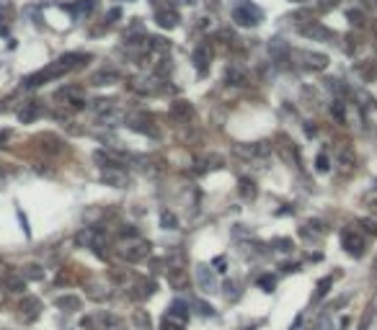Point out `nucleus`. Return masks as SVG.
Listing matches in <instances>:
<instances>
[{
  "instance_id": "nucleus-1",
  "label": "nucleus",
  "mask_w": 377,
  "mask_h": 330,
  "mask_svg": "<svg viewBox=\"0 0 377 330\" xmlns=\"http://www.w3.org/2000/svg\"><path fill=\"white\" fill-rule=\"evenodd\" d=\"M85 62H88V54H65V57H60L57 62H52L49 67H44V70H39V72H34V75H29L23 85H26V88H37V85H42V82H47V80L62 78L65 72L75 70V67H80V65H85Z\"/></svg>"
},
{
  "instance_id": "nucleus-2",
  "label": "nucleus",
  "mask_w": 377,
  "mask_h": 330,
  "mask_svg": "<svg viewBox=\"0 0 377 330\" xmlns=\"http://www.w3.org/2000/svg\"><path fill=\"white\" fill-rule=\"evenodd\" d=\"M152 250V245L147 240H142V237H124V243L119 248V253H122V258L124 261H129V263H137V261H145L147 255Z\"/></svg>"
},
{
  "instance_id": "nucleus-3",
  "label": "nucleus",
  "mask_w": 377,
  "mask_h": 330,
  "mask_svg": "<svg viewBox=\"0 0 377 330\" xmlns=\"http://www.w3.org/2000/svg\"><path fill=\"white\" fill-rule=\"evenodd\" d=\"M294 62H297L300 67L305 70H313V72H320V70H326L328 67V57L326 54H320V52H308V49H294L290 52Z\"/></svg>"
},
{
  "instance_id": "nucleus-4",
  "label": "nucleus",
  "mask_w": 377,
  "mask_h": 330,
  "mask_svg": "<svg viewBox=\"0 0 377 330\" xmlns=\"http://www.w3.org/2000/svg\"><path fill=\"white\" fill-rule=\"evenodd\" d=\"M341 245H344V250L349 255L362 258L364 248H367V240H364V235L359 232V230H354V227H346V230H341Z\"/></svg>"
},
{
  "instance_id": "nucleus-5",
  "label": "nucleus",
  "mask_w": 377,
  "mask_h": 330,
  "mask_svg": "<svg viewBox=\"0 0 377 330\" xmlns=\"http://www.w3.org/2000/svg\"><path fill=\"white\" fill-rule=\"evenodd\" d=\"M261 18H264V13L258 11L256 5H251V3H240V5L232 8V21H235L238 26H246V29L258 26V23H261Z\"/></svg>"
},
{
  "instance_id": "nucleus-6",
  "label": "nucleus",
  "mask_w": 377,
  "mask_h": 330,
  "mask_svg": "<svg viewBox=\"0 0 377 330\" xmlns=\"http://www.w3.org/2000/svg\"><path fill=\"white\" fill-rule=\"evenodd\" d=\"M57 98L65 101L70 108H83L85 106V90L78 88V85H65L57 90Z\"/></svg>"
},
{
  "instance_id": "nucleus-7",
  "label": "nucleus",
  "mask_w": 377,
  "mask_h": 330,
  "mask_svg": "<svg viewBox=\"0 0 377 330\" xmlns=\"http://www.w3.org/2000/svg\"><path fill=\"white\" fill-rule=\"evenodd\" d=\"M75 243H78L80 248H91V250H96V253H104V250H101L104 237H101V232H98V230H93V227H85V230H80V232L75 235Z\"/></svg>"
},
{
  "instance_id": "nucleus-8",
  "label": "nucleus",
  "mask_w": 377,
  "mask_h": 330,
  "mask_svg": "<svg viewBox=\"0 0 377 330\" xmlns=\"http://www.w3.org/2000/svg\"><path fill=\"white\" fill-rule=\"evenodd\" d=\"M300 34L308 36V39H313V41H331V39H336V34L331 29H326L323 23H318V21H310L308 26H300Z\"/></svg>"
},
{
  "instance_id": "nucleus-9",
  "label": "nucleus",
  "mask_w": 377,
  "mask_h": 330,
  "mask_svg": "<svg viewBox=\"0 0 377 330\" xmlns=\"http://www.w3.org/2000/svg\"><path fill=\"white\" fill-rule=\"evenodd\" d=\"M196 284H199V289L204 294H212V291H217V276H214V271L209 266H196Z\"/></svg>"
},
{
  "instance_id": "nucleus-10",
  "label": "nucleus",
  "mask_w": 377,
  "mask_h": 330,
  "mask_svg": "<svg viewBox=\"0 0 377 330\" xmlns=\"http://www.w3.org/2000/svg\"><path fill=\"white\" fill-rule=\"evenodd\" d=\"M101 181L106 183V186H111V188H124L129 183L127 170H124V168H106V170H101Z\"/></svg>"
},
{
  "instance_id": "nucleus-11",
  "label": "nucleus",
  "mask_w": 377,
  "mask_h": 330,
  "mask_svg": "<svg viewBox=\"0 0 377 330\" xmlns=\"http://www.w3.org/2000/svg\"><path fill=\"white\" fill-rule=\"evenodd\" d=\"M155 21L160 29H176L178 26V13H176V8H170V5H163V8H158L155 11Z\"/></svg>"
},
{
  "instance_id": "nucleus-12",
  "label": "nucleus",
  "mask_w": 377,
  "mask_h": 330,
  "mask_svg": "<svg viewBox=\"0 0 377 330\" xmlns=\"http://www.w3.org/2000/svg\"><path fill=\"white\" fill-rule=\"evenodd\" d=\"M132 88L134 90H140V93H158L160 90V78H155V75H137L132 80Z\"/></svg>"
},
{
  "instance_id": "nucleus-13",
  "label": "nucleus",
  "mask_w": 377,
  "mask_h": 330,
  "mask_svg": "<svg viewBox=\"0 0 377 330\" xmlns=\"http://www.w3.org/2000/svg\"><path fill=\"white\" fill-rule=\"evenodd\" d=\"M39 309H42L39 299L23 297V302H21V317H23V323H34V320L39 317Z\"/></svg>"
},
{
  "instance_id": "nucleus-14",
  "label": "nucleus",
  "mask_w": 377,
  "mask_h": 330,
  "mask_svg": "<svg viewBox=\"0 0 377 330\" xmlns=\"http://www.w3.org/2000/svg\"><path fill=\"white\" fill-rule=\"evenodd\" d=\"M191 60H194V67L199 75H207V70H209V49L207 47H196L194 54H191Z\"/></svg>"
},
{
  "instance_id": "nucleus-15",
  "label": "nucleus",
  "mask_w": 377,
  "mask_h": 330,
  "mask_svg": "<svg viewBox=\"0 0 377 330\" xmlns=\"http://www.w3.org/2000/svg\"><path fill=\"white\" fill-rule=\"evenodd\" d=\"M336 165H338L341 173H352V170H354V152L349 150V147H338V152H336Z\"/></svg>"
},
{
  "instance_id": "nucleus-16",
  "label": "nucleus",
  "mask_w": 377,
  "mask_h": 330,
  "mask_svg": "<svg viewBox=\"0 0 377 330\" xmlns=\"http://www.w3.org/2000/svg\"><path fill=\"white\" fill-rule=\"evenodd\" d=\"M170 114H173L178 122H188V119L194 116V108L188 101H173V103H170Z\"/></svg>"
},
{
  "instance_id": "nucleus-17",
  "label": "nucleus",
  "mask_w": 377,
  "mask_h": 330,
  "mask_svg": "<svg viewBox=\"0 0 377 330\" xmlns=\"http://www.w3.org/2000/svg\"><path fill=\"white\" fill-rule=\"evenodd\" d=\"M116 80H119V72H116V70H98V72H93V75H91V82H93V85H111V82H116Z\"/></svg>"
},
{
  "instance_id": "nucleus-18",
  "label": "nucleus",
  "mask_w": 377,
  "mask_h": 330,
  "mask_svg": "<svg viewBox=\"0 0 377 330\" xmlns=\"http://www.w3.org/2000/svg\"><path fill=\"white\" fill-rule=\"evenodd\" d=\"M42 114V106H39V101H29V103H23V108L19 111V119L23 124H29V122H34Z\"/></svg>"
},
{
  "instance_id": "nucleus-19",
  "label": "nucleus",
  "mask_w": 377,
  "mask_h": 330,
  "mask_svg": "<svg viewBox=\"0 0 377 330\" xmlns=\"http://www.w3.org/2000/svg\"><path fill=\"white\" fill-rule=\"evenodd\" d=\"M57 307L65 309V312H78V309H80V299L73 297V294H62V297H57Z\"/></svg>"
},
{
  "instance_id": "nucleus-20",
  "label": "nucleus",
  "mask_w": 377,
  "mask_h": 330,
  "mask_svg": "<svg viewBox=\"0 0 377 330\" xmlns=\"http://www.w3.org/2000/svg\"><path fill=\"white\" fill-rule=\"evenodd\" d=\"M331 116H334L338 124H346V103H344V98H334V101H331Z\"/></svg>"
},
{
  "instance_id": "nucleus-21",
  "label": "nucleus",
  "mask_w": 377,
  "mask_h": 330,
  "mask_svg": "<svg viewBox=\"0 0 377 330\" xmlns=\"http://www.w3.org/2000/svg\"><path fill=\"white\" fill-rule=\"evenodd\" d=\"M326 225L320 222V219H310V222H305L302 225V235L305 237H310V235H326Z\"/></svg>"
},
{
  "instance_id": "nucleus-22",
  "label": "nucleus",
  "mask_w": 377,
  "mask_h": 330,
  "mask_svg": "<svg viewBox=\"0 0 377 330\" xmlns=\"http://www.w3.org/2000/svg\"><path fill=\"white\" fill-rule=\"evenodd\" d=\"M240 196H243L246 201H251V199H256V194H258V188H256V183L251 181V178H240Z\"/></svg>"
},
{
  "instance_id": "nucleus-23",
  "label": "nucleus",
  "mask_w": 377,
  "mask_h": 330,
  "mask_svg": "<svg viewBox=\"0 0 377 330\" xmlns=\"http://www.w3.org/2000/svg\"><path fill=\"white\" fill-rule=\"evenodd\" d=\"M225 80L230 82V85H246V72L238 70V67H228Z\"/></svg>"
},
{
  "instance_id": "nucleus-24",
  "label": "nucleus",
  "mask_w": 377,
  "mask_h": 330,
  "mask_svg": "<svg viewBox=\"0 0 377 330\" xmlns=\"http://www.w3.org/2000/svg\"><path fill=\"white\" fill-rule=\"evenodd\" d=\"M269 52H272V57H276V60H284L287 54H290V47L282 41V39H274L272 44H269Z\"/></svg>"
},
{
  "instance_id": "nucleus-25",
  "label": "nucleus",
  "mask_w": 377,
  "mask_h": 330,
  "mask_svg": "<svg viewBox=\"0 0 377 330\" xmlns=\"http://www.w3.org/2000/svg\"><path fill=\"white\" fill-rule=\"evenodd\" d=\"M132 323H134V328H137V330H150V315L145 312V309H134Z\"/></svg>"
},
{
  "instance_id": "nucleus-26",
  "label": "nucleus",
  "mask_w": 377,
  "mask_h": 330,
  "mask_svg": "<svg viewBox=\"0 0 377 330\" xmlns=\"http://www.w3.org/2000/svg\"><path fill=\"white\" fill-rule=\"evenodd\" d=\"M168 315H173V317H178V320H184V323H186L191 312H188V305H186V302H173V305H170V309H168Z\"/></svg>"
},
{
  "instance_id": "nucleus-27",
  "label": "nucleus",
  "mask_w": 377,
  "mask_h": 330,
  "mask_svg": "<svg viewBox=\"0 0 377 330\" xmlns=\"http://www.w3.org/2000/svg\"><path fill=\"white\" fill-rule=\"evenodd\" d=\"M5 287L16 291V294H23L26 291V279L23 276H5Z\"/></svg>"
},
{
  "instance_id": "nucleus-28",
  "label": "nucleus",
  "mask_w": 377,
  "mask_h": 330,
  "mask_svg": "<svg viewBox=\"0 0 377 330\" xmlns=\"http://www.w3.org/2000/svg\"><path fill=\"white\" fill-rule=\"evenodd\" d=\"M21 276H26V279H34V281H39V279H44V271H42V266H37V263H29V266H23Z\"/></svg>"
},
{
  "instance_id": "nucleus-29",
  "label": "nucleus",
  "mask_w": 377,
  "mask_h": 330,
  "mask_svg": "<svg viewBox=\"0 0 377 330\" xmlns=\"http://www.w3.org/2000/svg\"><path fill=\"white\" fill-rule=\"evenodd\" d=\"M184 320H178V317H173V315H166L163 317V323H160V330H184Z\"/></svg>"
},
{
  "instance_id": "nucleus-30",
  "label": "nucleus",
  "mask_w": 377,
  "mask_h": 330,
  "mask_svg": "<svg viewBox=\"0 0 377 330\" xmlns=\"http://www.w3.org/2000/svg\"><path fill=\"white\" fill-rule=\"evenodd\" d=\"M160 225H163V230H176L178 227V222H176V214L173 212H160Z\"/></svg>"
},
{
  "instance_id": "nucleus-31",
  "label": "nucleus",
  "mask_w": 377,
  "mask_h": 330,
  "mask_svg": "<svg viewBox=\"0 0 377 330\" xmlns=\"http://www.w3.org/2000/svg\"><path fill=\"white\" fill-rule=\"evenodd\" d=\"M331 284H334V276H326V279H320V281H318V289H315V299H323V297L328 294Z\"/></svg>"
},
{
  "instance_id": "nucleus-32",
  "label": "nucleus",
  "mask_w": 377,
  "mask_h": 330,
  "mask_svg": "<svg viewBox=\"0 0 377 330\" xmlns=\"http://www.w3.org/2000/svg\"><path fill=\"white\" fill-rule=\"evenodd\" d=\"M225 297H228L230 302H235V299L240 297V289H238V281H228V284H225Z\"/></svg>"
},
{
  "instance_id": "nucleus-33",
  "label": "nucleus",
  "mask_w": 377,
  "mask_h": 330,
  "mask_svg": "<svg viewBox=\"0 0 377 330\" xmlns=\"http://www.w3.org/2000/svg\"><path fill=\"white\" fill-rule=\"evenodd\" d=\"M315 168H318V173H328V170H331V160H328V155H326V152H320V155H318Z\"/></svg>"
},
{
  "instance_id": "nucleus-34",
  "label": "nucleus",
  "mask_w": 377,
  "mask_h": 330,
  "mask_svg": "<svg viewBox=\"0 0 377 330\" xmlns=\"http://www.w3.org/2000/svg\"><path fill=\"white\" fill-rule=\"evenodd\" d=\"M359 227H364L367 235H377V222L375 219H359Z\"/></svg>"
},
{
  "instance_id": "nucleus-35",
  "label": "nucleus",
  "mask_w": 377,
  "mask_h": 330,
  "mask_svg": "<svg viewBox=\"0 0 377 330\" xmlns=\"http://www.w3.org/2000/svg\"><path fill=\"white\" fill-rule=\"evenodd\" d=\"M349 21H352V26H364V13L362 11H349Z\"/></svg>"
},
{
  "instance_id": "nucleus-36",
  "label": "nucleus",
  "mask_w": 377,
  "mask_h": 330,
  "mask_svg": "<svg viewBox=\"0 0 377 330\" xmlns=\"http://www.w3.org/2000/svg\"><path fill=\"white\" fill-rule=\"evenodd\" d=\"M258 287H261L264 291H272L276 287V279L274 276H261V279H258Z\"/></svg>"
},
{
  "instance_id": "nucleus-37",
  "label": "nucleus",
  "mask_w": 377,
  "mask_h": 330,
  "mask_svg": "<svg viewBox=\"0 0 377 330\" xmlns=\"http://www.w3.org/2000/svg\"><path fill=\"white\" fill-rule=\"evenodd\" d=\"M196 309H199V312H202L204 317H207V315H214V309L207 305V302H196Z\"/></svg>"
},
{
  "instance_id": "nucleus-38",
  "label": "nucleus",
  "mask_w": 377,
  "mask_h": 330,
  "mask_svg": "<svg viewBox=\"0 0 377 330\" xmlns=\"http://www.w3.org/2000/svg\"><path fill=\"white\" fill-rule=\"evenodd\" d=\"M274 245H279V250H292V240H287V237H279V240H274Z\"/></svg>"
},
{
  "instance_id": "nucleus-39",
  "label": "nucleus",
  "mask_w": 377,
  "mask_h": 330,
  "mask_svg": "<svg viewBox=\"0 0 377 330\" xmlns=\"http://www.w3.org/2000/svg\"><path fill=\"white\" fill-rule=\"evenodd\" d=\"M372 312H375V309L370 307V309H367V315L362 317V325H359V330H367V328H370V320H372Z\"/></svg>"
},
{
  "instance_id": "nucleus-40",
  "label": "nucleus",
  "mask_w": 377,
  "mask_h": 330,
  "mask_svg": "<svg viewBox=\"0 0 377 330\" xmlns=\"http://www.w3.org/2000/svg\"><path fill=\"white\" fill-rule=\"evenodd\" d=\"M3 299H5V291H3V287H0V305H3Z\"/></svg>"
},
{
  "instance_id": "nucleus-41",
  "label": "nucleus",
  "mask_w": 377,
  "mask_h": 330,
  "mask_svg": "<svg viewBox=\"0 0 377 330\" xmlns=\"http://www.w3.org/2000/svg\"><path fill=\"white\" fill-rule=\"evenodd\" d=\"M375 271H377V258H375Z\"/></svg>"
},
{
  "instance_id": "nucleus-42",
  "label": "nucleus",
  "mask_w": 377,
  "mask_h": 330,
  "mask_svg": "<svg viewBox=\"0 0 377 330\" xmlns=\"http://www.w3.org/2000/svg\"><path fill=\"white\" fill-rule=\"evenodd\" d=\"M184 3H194V0H184Z\"/></svg>"
},
{
  "instance_id": "nucleus-43",
  "label": "nucleus",
  "mask_w": 377,
  "mask_h": 330,
  "mask_svg": "<svg viewBox=\"0 0 377 330\" xmlns=\"http://www.w3.org/2000/svg\"><path fill=\"white\" fill-rule=\"evenodd\" d=\"M375 52H377V41H375Z\"/></svg>"
}]
</instances>
